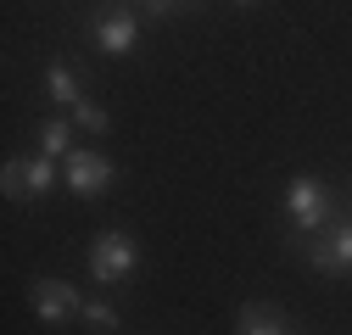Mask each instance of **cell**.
Here are the masks:
<instances>
[{"label": "cell", "instance_id": "3", "mask_svg": "<svg viewBox=\"0 0 352 335\" xmlns=\"http://www.w3.org/2000/svg\"><path fill=\"white\" fill-rule=\"evenodd\" d=\"M90 39H96L101 56H129V51L140 45V17L129 12V6H107V12L90 23Z\"/></svg>", "mask_w": 352, "mask_h": 335}, {"label": "cell", "instance_id": "4", "mask_svg": "<svg viewBox=\"0 0 352 335\" xmlns=\"http://www.w3.org/2000/svg\"><path fill=\"white\" fill-rule=\"evenodd\" d=\"M62 174H67V185H73V196H101L112 179H118V168H112V157L107 151H67L62 157Z\"/></svg>", "mask_w": 352, "mask_h": 335}, {"label": "cell", "instance_id": "5", "mask_svg": "<svg viewBox=\"0 0 352 335\" xmlns=\"http://www.w3.org/2000/svg\"><path fill=\"white\" fill-rule=\"evenodd\" d=\"M28 302H34V319H45V324H67L84 308V297H78L67 279H34L28 285Z\"/></svg>", "mask_w": 352, "mask_h": 335}, {"label": "cell", "instance_id": "9", "mask_svg": "<svg viewBox=\"0 0 352 335\" xmlns=\"http://www.w3.org/2000/svg\"><path fill=\"white\" fill-rule=\"evenodd\" d=\"M73 151V117H45L39 123V157H67Z\"/></svg>", "mask_w": 352, "mask_h": 335}, {"label": "cell", "instance_id": "11", "mask_svg": "<svg viewBox=\"0 0 352 335\" xmlns=\"http://www.w3.org/2000/svg\"><path fill=\"white\" fill-rule=\"evenodd\" d=\"M0 190H6L12 201H28V157H12L6 168H0Z\"/></svg>", "mask_w": 352, "mask_h": 335}, {"label": "cell", "instance_id": "15", "mask_svg": "<svg viewBox=\"0 0 352 335\" xmlns=\"http://www.w3.org/2000/svg\"><path fill=\"white\" fill-rule=\"evenodd\" d=\"M107 6H135V0H107ZM140 6H146V0H140Z\"/></svg>", "mask_w": 352, "mask_h": 335}, {"label": "cell", "instance_id": "7", "mask_svg": "<svg viewBox=\"0 0 352 335\" xmlns=\"http://www.w3.org/2000/svg\"><path fill=\"white\" fill-rule=\"evenodd\" d=\"M235 330H241V335H291L285 319H280V308H269V302H246Z\"/></svg>", "mask_w": 352, "mask_h": 335}, {"label": "cell", "instance_id": "8", "mask_svg": "<svg viewBox=\"0 0 352 335\" xmlns=\"http://www.w3.org/2000/svg\"><path fill=\"white\" fill-rule=\"evenodd\" d=\"M45 95H51L56 106H67V112L84 101V90H78V78H73L67 62H51V67H45Z\"/></svg>", "mask_w": 352, "mask_h": 335}, {"label": "cell", "instance_id": "2", "mask_svg": "<svg viewBox=\"0 0 352 335\" xmlns=\"http://www.w3.org/2000/svg\"><path fill=\"white\" fill-rule=\"evenodd\" d=\"M135 268H140V246L129 240L123 229H101V235L90 240V279H101V285H123Z\"/></svg>", "mask_w": 352, "mask_h": 335}, {"label": "cell", "instance_id": "10", "mask_svg": "<svg viewBox=\"0 0 352 335\" xmlns=\"http://www.w3.org/2000/svg\"><path fill=\"white\" fill-rule=\"evenodd\" d=\"M78 319L90 324V330H101V335H112L123 319H118V308L107 302V297H84V308H78Z\"/></svg>", "mask_w": 352, "mask_h": 335}, {"label": "cell", "instance_id": "1", "mask_svg": "<svg viewBox=\"0 0 352 335\" xmlns=\"http://www.w3.org/2000/svg\"><path fill=\"white\" fill-rule=\"evenodd\" d=\"M285 213H291V224H296L302 235H319V229L336 224V196H330L324 179L296 174V179L285 185Z\"/></svg>", "mask_w": 352, "mask_h": 335}, {"label": "cell", "instance_id": "16", "mask_svg": "<svg viewBox=\"0 0 352 335\" xmlns=\"http://www.w3.org/2000/svg\"><path fill=\"white\" fill-rule=\"evenodd\" d=\"M235 6H257V0H235Z\"/></svg>", "mask_w": 352, "mask_h": 335}, {"label": "cell", "instance_id": "12", "mask_svg": "<svg viewBox=\"0 0 352 335\" xmlns=\"http://www.w3.org/2000/svg\"><path fill=\"white\" fill-rule=\"evenodd\" d=\"M51 185H56V157H34L28 162V201H39Z\"/></svg>", "mask_w": 352, "mask_h": 335}, {"label": "cell", "instance_id": "14", "mask_svg": "<svg viewBox=\"0 0 352 335\" xmlns=\"http://www.w3.org/2000/svg\"><path fill=\"white\" fill-rule=\"evenodd\" d=\"M146 12L151 17H173V12H179V0H146Z\"/></svg>", "mask_w": 352, "mask_h": 335}, {"label": "cell", "instance_id": "13", "mask_svg": "<svg viewBox=\"0 0 352 335\" xmlns=\"http://www.w3.org/2000/svg\"><path fill=\"white\" fill-rule=\"evenodd\" d=\"M67 117L78 123V129H90V135H107V129H112V117H107V106H96V101H78V106H73Z\"/></svg>", "mask_w": 352, "mask_h": 335}, {"label": "cell", "instance_id": "6", "mask_svg": "<svg viewBox=\"0 0 352 335\" xmlns=\"http://www.w3.org/2000/svg\"><path fill=\"white\" fill-rule=\"evenodd\" d=\"M307 263H314L319 274H346V268H352V224L319 229L314 246H307Z\"/></svg>", "mask_w": 352, "mask_h": 335}]
</instances>
